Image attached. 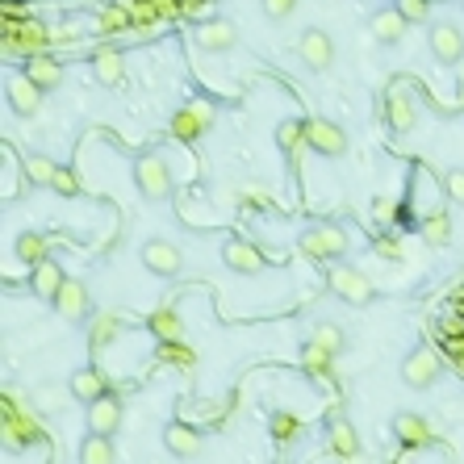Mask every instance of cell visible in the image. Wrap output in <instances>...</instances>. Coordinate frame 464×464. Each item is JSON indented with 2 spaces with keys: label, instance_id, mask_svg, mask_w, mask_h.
I'll list each match as a JSON object with an SVG mask.
<instances>
[{
  "label": "cell",
  "instance_id": "obj_1",
  "mask_svg": "<svg viewBox=\"0 0 464 464\" xmlns=\"http://www.w3.org/2000/svg\"><path fill=\"white\" fill-rule=\"evenodd\" d=\"M301 251L318 264L343 260V256H347V234H343V226H335V222H314V226L301 231Z\"/></svg>",
  "mask_w": 464,
  "mask_h": 464
},
{
  "label": "cell",
  "instance_id": "obj_2",
  "mask_svg": "<svg viewBox=\"0 0 464 464\" xmlns=\"http://www.w3.org/2000/svg\"><path fill=\"white\" fill-rule=\"evenodd\" d=\"M134 184L147 201H164L172 192V167H167V159L159 151H147V155L134 159Z\"/></svg>",
  "mask_w": 464,
  "mask_h": 464
},
{
  "label": "cell",
  "instance_id": "obj_3",
  "mask_svg": "<svg viewBox=\"0 0 464 464\" xmlns=\"http://www.w3.org/2000/svg\"><path fill=\"white\" fill-rule=\"evenodd\" d=\"M327 285L335 297L352 301V305H372V297H377V289H372V281L360 268H347V264H335L327 273Z\"/></svg>",
  "mask_w": 464,
  "mask_h": 464
},
{
  "label": "cell",
  "instance_id": "obj_4",
  "mask_svg": "<svg viewBox=\"0 0 464 464\" xmlns=\"http://www.w3.org/2000/svg\"><path fill=\"white\" fill-rule=\"evenodd\" d=\"M305 147L322 155V159H339L343 151H347V134H343L339 122H327V118H314V122H305Z\"/></svg>",
  "mask_w": 464,
  "mask_h": 464
},
{
  "label": "cell",
  "instance_id": "obj_5",
  "mask_svg": "<svg viewBox=\"0 0 464 464\" xmlns=\"http://www.w3.org/2000/svg\"><path fill=\"white\" fill-rule=\"evenodd\" d=\"M439 355L431 347H414V352L402 360V385L406 389H431L439 381Z\"/></svg>",
  "mask_w": 464,
  "mask_h": 464
},
{
  "label": "cell",
  "instance_id": "obj_6",
  "mask_svg": "<svg viewBox=\"0 0 464 464\" xmlns=\"http://www.w3.org/2000/svg\"><path fill=\"white\" fill-rule=\"evenodd\" d=\"M138 256H142V268H147V273H155V276H176L180 264H184L180 247L167 243V239H147Z\"/></svg>",
  "mask_w": 464,
  "mask_h": 464
},
{
  "label": "cell",
  "instance_id": "obj_7",
  "mask_svg": "<svg viewBox=\"0 0 464 464\" xmlns=\"http://www.w3.org/2000/svg\"><path fill=\"white\" fill-rule=\"evenodd\" d=\"M192 42H197L201 51H209V55H226V51H234V42H239V29H234L226 17H209V21L197 26Z\"/></svg>",
  "mask_w": 464,
  "mask_h": 464
},
{
  "label": "cell",
  "instance_id": "obj_8",
  "mask_svg": "<svg viewBox=\"0 0 464 464\" xmlns=\"http://www.w3.org/2000/svg\"><path fill=\"white\" fill-rule=\"evenodd\" d=\"M297 55L310 71H327L335 63V42H330L327 29H305L297 38Z\"/></svg>",
  "mask_w": 464,
  "mask_h": 464
},
{
  "label": "cell",
  "instance_id": "obj_9",
  "mask_svg": "<svg viewBox=\"0 0 464 464\" xmlns=\"http://www.w3.org/2000/svg\"><path fill=\"white\" fill-rule=\"evenodd\" d=\"M214 126V110L205 105V101H192V105H180L176 118H172V134L184 138V142H197Z\"/></svg>",
  "mask_w": 464,
  "mask_h": 464
},
{
  "label": "cell",
  "instance_id": "obj_10",
  "mask_svg": "<svg viewBox=\"0 0 464 464\" xmlns=\"http://www.w3.org/2000/svg\"><path fill=\"white\" fill-rule=\"evenodd\" d=\"M427 42H431V55H436L439 63H460L464 59V29L456 26V21H436Z\"/></svg>",
  "mask_w": 464,
  "mask_h": 464
},
{
  "label": "cell",
  "instance_id": "obj_11",
  "mask_svg": "<svg viewBox=\"0 0 464 464\" xmlns=\"http://www.w3.org/2000/svg\"><path fill=\"white\" fill-rule=\"evenodd\" d=\"M55 310L68 322H84V318L93 314V293H88V285L76 281V276H68V285L59 289V297H55Z\"/></svg>",
  "mask_w": 464,
  "mask_h": 464
},
{
  "label": "cell",
  "instance_id": "obj_12",
  "mask_svg": "<svg viewBox=\"0 0 464 464\" xmlns=\"http://www.w3.org/2000/svg\"><path fill=\"white\" fill-rule=\"evenodd\" d=\"M394 436L406 444V448H427L431 444V423H427L423 414H414V410H402V414H394Z\"/></svg>",
  "mask_w": 464,
  "mask_h": 464
},
{
  "label": "cell",
  "instance_id": "obj_13",
  "mask_svg": "<svg viewBox=\"0 0 464 464\" xmlns=\"http://www.w3.org/2000/svg\"><path fill=\"white\" fill-rule=\"evenodd\" d=\"M9 105H13L21 118H34L42 110V88L29 80L26 71H17L13 80H9Z\"/></svg>",
  "mask_w": 464,
  "mask_h": 464
},
{
  "label": "cell",
  "instance_id": "obj_14",
  "mask_svg": "<svg viewBox=\"0 0 464 464\" xmlns=\"http://www.w3.org/2000/svg\"><path fill=\"white\" fill-rule=\"evenodd\" d=\"M68 285V273L59 268L55 260H42V264H34V273H29V289L38 293L42 301H55L59 297V289Z\"/></svg>",
  "mask_w": 464,
  "mask_h": 464
},
{
  "label": "cell",
  "instance_id": "obj_15",
  "mask_svg": "<svg viewBox=\"0 0 464 464\" xmlns=\"http://www.w3.org/2000/svg\"><path fill=\"white\" fill-rule=\"evenodd\" d=\"M222 260H226L231 273H243V276L247 273H260V268H264V256L247 243V239H226V247H222Z\"/></svg>",
  "mask_w": 464,
  "mask_h": 464
},
{
  "label": "cell",
  "instance_id": "obj_16",
  "mask_svg": "<svg viewBox=\"0 0 464 464\" xmlns=\"http://www.w3.org/2000/svg\"><path fill=\"white\" fill-rule=\"evenodd\" d=\"M164 444H167V452L176 456V460H197L201 456V436L192 431V427H184V423H167V431H164Z\"/></svg>",
  "mask_w": 464,
  "mask_h": 464
},
{
  "label": "cell",
  "instance_id": "obj_17",
  "mask_svg": "<svg viewBox=\"0 0 464 464\" xmlns=\"http://www.w3.org/2000/svg\"><path fill=\"white\" fill-rule=\"evenodd\" d=\"M406 17L397 13V9H377V13L369 17V29H372V38L385 42V46H397V42L406 38Z\"/></svg>",
  "mask_w": 464,
  "mask_h": 464
},
{
  "label": "cell",
  "instance_id": "obj_18",
  "mask_svg": "<svg viewBox=\"0 0 464 464\" xmlns=\"http://www.w3.org/2000/svg\"><path fill=\"white\" fill-rule=\"evenodd\" d=\"M88 427H93L96 436H113L118 427H122V402L118 397H96L93 406H88Z\"/></svg>",
  "mask_w": 464,
  "mask_h": 464
},
{
  "label": "cell",
  "instance_id": "obj_19",
  "mask_svg": "<svg viewBox=\"0 0 464 464\" xmlns=\"http://www.w3.org/2000/svg\"><path fill=\"white\" fill-rule=\"evenodd\" d=\"M327 439H330V452L335 456H343V460H355L360 456V436H355V427L343 419V414H335L327 427Z\"/></svg>",
  "mask_w": 464,
  "mask_h": 464
},
{
  "label": "cell",
  "instance_id": "obj_20",
  "mask_svg": "<svg viewBox=\"0 0 464 464\" xmlns=\"http://www.w3.org/2000/svg\"><path fill=\"white\" fill-rule=\"evenodd\" d=\"M26 76L34 84H38L42 93H55L59 84H63V68H59L51 55H34V59H26Z\"/></svg>",
  "mask_w": 464,
  "mask_h": 464
},
{
  "label": "cell",
  "instance_id": "obj_21",
  "mask_svg": "<svg viewBox=\"0 0 464 464\" xmlns=\"http://www.w3.org/2000/svg\"><path fill=\"white\" fill-rule=\"evenodd\" d=\"M71 397H80L84 406H93L96 397H105V372H101V369L71 372Z\"/></svg>",
  "mask_w": 464,
  "mask_h": 464
},
{
  "label": "cell",
  "instance_id": "obj_22",
  "mask_svg": "<svg viewBox=\"0 0 464 464\" xmlns=\"http://www.w3.org/2000/svg\"><path fill=\"white\" fill-rule=\"evenodd\" d=\"M93 71H96V80L105 84V88H118L122 76H126V63H122V55H118L113 46H105V51H96L93 55Z\"/></svg>",
  "mask_w": 464,
  "mask_h": 464
},
{
  "label": "cell",
  "instance_id": "obj_23",
  "mask_svg": "<svg viewBox=\"0 0 464 464\" xmlns=\"http://www.w3.org/2000/svg\"><path fill=\"white\" fill-rule=\"evenodd\" d=\"M414 122H419V105L406 93H397L389 101V126H394L397 134H406V130H414Z\"/></svg>",
  "mask_w": 464,
  "mask_h": 464
},
{
  "label": "cell",
  "instance_id": "obj_24",
  "mask_svg": "<svg viewBox=\"0 0 464 464\" xmlns=\"http://www.w3.org/2000/svg\"><path fill=\"white\" fill-rule=\"evenodd\" d=\"M330 360H335V355H330L318 339H310L301 347V369L310 372V377H330Z\"/></svg>",
  "mask_w": 464,
  "mask_h": 464
},
{
  "label": "cell",
  "instance_id": "obj_25",
  "mask_svg": "<svg viewBox=\"0 0 464 464\" xmlns=\"http://www.w3.org/2000/svg\"><path fill=\"white\" fill-rule=\"evenodd\" d=\"M419 234H423L431 247H439V243H448L452 239V218L444 214V209H436V214H427L423 222H419Z\"/></svg>",
  "mask_w": 464,
  "mask_h": 464
},
{
  "label": "cell",
  "instance_id": "obj_26",
  "mask_svg": "<svg viewBox=\"0 0 464 464\" xmlns=\"http://www.w3.org/2000/svg\"><path fill=\"white\" fill-rule=\"evenodd\" d=\"M80 464H113V444H110V436H88L80 444Z\"/></svg>",
  "mask_w": 464,
  "mask_h": 464
},
{
  "label": "cell",
  "instance_id": "obj_27",
  "mask_svg": "<svg viewBox=\"0 0 464 464\" xmlns=\"http://www.w3.org/2000/svg\"><path fill=\"white\" fill-rule=\"evenodd\" d=\"M55 172H59V167L51 164L46 155H26V180H29V184L51 189V184H55Z\"/></svg>",
  "mask_w": 464,
  "mask_h": 464
},
{
  "label": "cell",
  "instance_id": "obj_28",
  "mask_svg": "<svg viewBox=\"0 0 464 464\" xmlns=\"http://www.w3.org/2000/svg\"><path fill=\"white\" fill-rule=\"evenodd\" d=\"M273 439H276V448H293L301 436V423L293 419V414H273Z\"/></svg>",
  "mask_w": 464,
  "mask_h": 464
},
{
  "label": "cell",
  "instance_id": "obj_29",
  "mask_svg": "<svg viewBox=\"0 0 464 464\" xmlns=\"http://www.w3.org/2000/svg\"><path fill=\"white\" fill-rule=\"evenodd\" d=\"M46 247H51V243H46L42 234H21V239H17V260L34 268V264L46 260Z\"/></svg>",
  "mask_w": 464,
  "mask_h": 464
},
{
  "label": "cell",
  "instance_id": "obj_30",
  "mask_svg": "<svg viewBox=\"0 0 464 464\" xmlns=\"http://www.w3.org/2000/svg\"><path fill=\"white\" fill-rule=\"evenodd\" d=\"M310 339H318V343H322V347H327L330 355H339L343 347H347V335H343V327H339V322H318Z\"/></svg>",
  "mask_w": 464,
  "mask_h": 464
},
{
  "label": "cell",
  "instance_id": "obj_31",
  "mask_svg": "<svg viewBox=\"0 0 464 464\" xmlns=\"http://www.w3.org/2000/svg\"><path fill=\"white\" fill-rule=\"evenodd\" d=\"M301 142H305V122H281L276 126V147L285 151V155H293Z\"/></svg>",
  "mask_w": 464,
  "mask_h": 464
},
{
  "label": "cell",
  "instance_id": "obj_32",
  "mask_svg": "<svg viewBox=\"0 0 464 464\" xmlns=\"http://www.w3.org/2000/svg\"><path fill=\"white\" fill-rule=\"evenodd\" d=\"M394 9H397L402 17H406L410 26H423L427 17H431V0H397Z\"/></svg>",
  "mask_w": 464,
  "mask_h": 464
},
{
  "label": "cell",
  "instance_id": "obj_33",
  "mask_svg": "<svg viewBox=\"0 0 464 464\" xmlns=\"http://www.w3.org/2000/svg\"><path fill=\"white\" fill-rule=\"evenodd\" d=\"M151 330L159 335V339H180V318L172 310H159V314L151 318Z\"/></svg>",
  "mask_w": 464,
  "mask_h": 464
},
{
  "label": "cell",
  "instance_id": "obj_34",
  "mask_svg": "<svg viewBox=\"0 0 464 464\" xmlns=\"http://www.w3.org/2000/svg\"><path fill=\"white\" fill-rule=\"evenodd\" d=\"M264 4V17L268 21H285V17H293V9H297V0H260Z\"/></svg>",
  "mask_w": 464,
  "mask_h": 464
},
{
  "label": "cell",
  "instance_id": "obj_35",
  "mask_svg": "<svg viewBox=\"0 0 464 464\" xmlns=\"http://www.w3.org/2000/svg\"><path fill=\"white\" fill-rule=\"evenodd\" d=\"M444 189H448L452 205H464V167H452L448 176H444Z\"/></svg>",
  "mask_w": 464,
  "mask_h": 464
},
{
  "label": "cell",
  "instance_id": "obj_36",
  "mask_svg": "<svg viewBox=\"0 0 464 464\" xmlns=\"http://www.w3.org/2000/svg\"><path fill=\"white\" fill-rule=\"evenodd\" d=\"M51 189H55L59 197H76V192H80V184H76V176H71V172H63V167H59L55 184H51Z\"/></svg>",
  "mask_w": 464,
  "mask_h": 464
},
{
  "label": "cell",
  "instance_id": "obj_37",
  "mask_svg": "<svg viewBox=\"0 0 464 464\" xmlns=\"http://www.w3.org/2000/svg\"><path fill=\"white\" fill-rule=\"evenodd\" d=\"M118 327H122L118 318H101V322H96V330H93V343H96V347H105V343H110V335Z\"/></svg>",
  "mask_w": 464,
  "mask_h": 464
},
{
  "label": "cell",
  "instance_id": "obj_38",
  "mask_svg": "<svg viewBox=\"0 0 464 464\" xmlns=\"http://www.w3.org/2000/svg\"><path fill=\"white\" fill-rule=\"evenodd\" d=\"M460 110H464V88H460Z\"/></svg>",
  "mask_w": 464,
  "mask_h": 464
},
{
  "label": "cell",
  "instance_id": "obj_39",
  "mask_svg": "<svg viewBox=\"0 0 464 464\" xmlns=\"http://www.w3.org/2000/svg\"><path fill=\"white\" fill-rule=\"evenodd\" d=\"M460 9H464V0H460Z\"/></svg>",
  "mask_w": 464,
  "mask_h": 464
}]
</instances>
